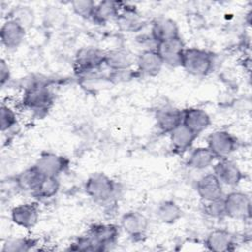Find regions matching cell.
<instances>
[{
    "label": "cell",
    "mask_w": 252,
    "mask_h": 252,
    "mask_svg": "<svg viewBox=\"0 0 252 252\" xmlns=\"http://www.w3.org/2000/svg\"><path fill=\"white\" fill-rule=\"evenodd\" d=\"M122 6L123 2L119 1H100L96 3L92 20L98 25H105L112 20L115 21Z\"/></svg>",
    "instance_id": "cell-23"
},
{
    "label": "cell",
    "mask_w": 252,
    "mask_h": 252,
    "mask_svg": "<svg viewBox=\"0 0 252 252\" xmlns=\"http://www.w3.org/2000/svg\"><path fill=\"white\" fill-rule=\"evenodd\" d=\"M226 217L236 220H246L251 216L250 196L242 191L234 190L223 196Z\"/></svg>",
    "instance_id": "cell-6"
},
{
    "label": "cell",
    "mask_w": 252,
    "mask_h": 252,
    "mask_svg": "<svg viewBox=\"0 0 252 252\" xmlns=\"http://www.w3.org/2000/svg\"><path fill=\"white\" fill-rule=\"evenodd\" d=\"M136 62L132 52L125 47H115L106 51L104 66L110 71L129 70Z\"/></svg>",
    "instance_id": "cell-18"
},
{
    "label": "cell",
    "mask_w": 252,
    "mask_h": 252,
    "mask_svg": "<svg viewBox=\"0 0 252 252\" xmlns=\"http://www.w3.org/2000/svg\"><path fill=\"white\" fill-rule=\"evenodd\" d=\"M84 189L94 203L103 205L113 201L118 194V183L102 172H96L88 177Z\"/></svg>",
    "instance_id": "cell-1"
},
{
    "label": "cell",
    "mask_w": 252,
    "mask_h": 252,
    "mask_svg": "<svg viewBox=\"0 0 252 252\" xmlns=\"http://www.w3.org/2000/svg\"><path fill=\"white\" fill-rule=\"evenodd\" d=\"M17 114L14 111L13 108H11L9 105H6L5 103L1 104V109H0V126H1V131L2 133L6 131H10L13 129L17 123Z\"/></svg>",
    "instance_id": "cell-32"
},
{
    "label": "cell",
    "mask_w": 252,
    "mask_h": 252,
    "mask_svg": "<svg viewBox=\"0 0 252 252\" xmlns=\"http://www.w3.org/2000/svg\"><path fill=\"white\" fill-rule=\"evenodd\" d=\"M22 102L27 108L34 112H43L52 105L53 94L45 83L35 81L26 87Z\"/></svg>",
    "instance_id": "cell-4"
},
{
    "label": "cell",
    "mask_w": 252,
    "mask_h": 252,
    "mask_svg": "<svg viewBox=\"0 0 252 252\" xmlns=\"http://www.w3.org/2000/svg\"><path fill=\"white\" fill-rule=\"evenodd\" d=\"M155 120L161 133L169 134L182 123V110L173 106H162L156 111Z\"/></svg>",
    "instance_id": "cell-19"
},
{
    "label": "cell",
    "mask_w": 252,
    "mask_h": 252,
    "mask_svg": "<svg viewBox=\"0 0 252 252\" xmlns=\"http://www.w3.org/2000/svg\"><path fill=\"white\" fill-rule=\"evenodd\" d=\"M198 136L181 123L169 133L171 148L176 154H183L193 146Z\"/></svg>",
    "instance_id": "cell-22"
},
{
    "label": "cell",
    "mask_w": 252,
    "mask_h": 252,
    "mask_svg": "<svg viewBox=\"0 0 252 252\" xmlns=\"http://www.w3.org/2000/svg\"><path fill=\"white\" fill-rule=\"evenodd\" d=\"M217 158L208 147L195 148L187 159V165L196 170H204L215 163Z\"/></svg>",
    "instance_id": "cell-25"
},
{
    "label": "cell",
    "mask_w": 252,
    "mask_h": 252,
    "mask_svg": "<svg viewBox=\"0 0 252 252\" xmlns=\"http://www.w3.org/2000/svg\"><path fill=\"white\" fill-rule=\"evenodd\" d=\"M11 78V71L9 68L8 63L5 61V59L0 60V84L3 87L6 83L9 82Z\"/></svg>",
    "instance_id": "cell-34"
},
{
    "label": "cell",
    "mask_w": 252,
    "mask_h": 252,
    "mask_svg": "<svg viewBox=\"0 0 252 252\" xmlns=\"http://www.w3.org/2000/svg\"><path fill=\"white\" fill-rule=\"evenodd\" d=\"M96 3L92 0H75L71 2L73 12L86 20H92Z\"/></svg>",
    "instance_id": "cell-30"
},
{
    "label": "cell",
    "mask_w": 252,
    "mask_h": 252,
    "mask_svg": "<svg viewBox=\"0 0 252 252\" xmlns=\"http://www.w3.org/2000/svg\"><path fill=\"white\" fill-rule=\"evenodd\" d=\"M211 123V116L203 108L188 107L182 110V124L197 135L206 131Z\"/></svg>",
    "instance_id": "cell-14"
},
{
    "label": "cell",
    "mask_w": 252,
    "mask_h": 252,
    "mask_svg": "<svg viewBox=\"0 0 252 252\" xmlns=\"http://www.w3.org/2000/svg\"><path fill=\"white\" fill-rule=\"evenodd\" d=\"M137 72L139 75L155 77L160 73L164 66L161 58L155 48L145 49L136 57Z\"/></svg>",
    "instance_id": "cell-13"
},
{
    "label": "cell",
    "mask_w": 252,
    "mask_h": 252,
    "mask_svg": "<svg viewBox=\"0 0 252 252\" xmlns=\"http://www.w3.org/2000/svg\"><path fill=\"white\" fill-rule=\"evenodd\" d=\"M204 213L216 220H221L224 217H226L225 214V207H224V201H223V196L219 199H215L212 201H207L204 202Z\"/></svg>",
    "instance_id": "cell-31"
},
{
    "label": "cell",
    "mask_w": 252,
    "mask_h": 252,
    "mask_svg": "<svg viewBox=\"0 0 252 252\" xmlns=\"http://www.w3.org/2000/svg\"><path fill=\"white\" fill-rule=\"evenodd\" d=\"M234 235L223 228H217L208 233L205 239L207 249L216 252H228L235 248Z\"/></svg>",
    "instance_id": "cell-17"
},
{
    "label": "cell",
    "mask_w": 252,
    "mask_h": 252,
    "mask_svg": "<svg viewBox=\"0 0 252 252\" xmlns=\"http://www.w3.org/2000/svg\"><path fill=\"white\" fill-rule=\"evenodd\" d=\"M120 227L130 237L142 238L149 228V220L139 211H129L121 217Z\"/></svg>",
    "instance_id": "cell-10"
},
{
    "label": "cell",
    "mask_w": 252,
    "mask_h": 252,
    "mask_svg": "<svg viewBox=\"0 0 252 252\" xmlns=\"http://www.w3.org/2000/svg\"><path fill=\"white\" fill-rule=\"evenodd\" d=\"M180 66L191 76L205 77L214 68V59L211 52L199 47L184 49Z\"/></svg>",
    "instance_id": "cell-2"
},
{
    "label": "cell",
    "mask_w": 252,
    "mask_h": 252,
    "mask_svg": "<svg viewBox=\"0 0 252 252\" xmlns=\"http://www.w3.org/2000/svg\"><path fill=\"white\" fill-rule=\"evenodd\" d=\"M237 139L226 130H217L212 132L207 138V147L220 158H226L237 149Z\"/></svg>",
    "instance_id": "cell-5"
},
{
    "label": "cell",
    "mask_w": 252,
    "mask_h": 252,
    "mask_svg": "<svg viewBox=\"0 0 252 252\" xmlns=\"http://www.w3.org/2000/svg\"><path fill=\"white\" fill-rule=\"evenodd\" d=\"M27 29L13 19H7L0 29V39L3 46L8 49L19 47L25 40Z\"/></svg>",
    "instance_id": "cell-12"
},
{
    "label": "cell",
    "mask_w": 252,
    "mask_h": 252,
    "mask_svg": "<svg viewBox=\"0 0 252 252\" xmlns=\"http://www.w3.org/2000/svg\"><path fill=\"white\" fill-rule=\"evenodd\" d=\"M9 19H13L17 21L23 27L28 29L32 25L34 21V14H33V11L29 6L20 5L13 8Z\"/></svg>",
    "instance_id": "cell-29"
},
{
    "label": "cell",
    "mask_w": 252,
    "mask_h": 252,
    "mask_svg": "<svg viewBox=\"0 0 252 252\" xmlns=\"http://www.w3.org/2000/svg\"><path fill=\"white\" fill-rule=\"evenodd\" d=\"M185 48V43L180 35L158 42L155 45V49L161 58L163 64L170 67L180 66Z\"/></svg>",
    "instance_id": "cell-8"
},
{
    "label": "cell",
    "mask_w": 252,
    "mask_h": 252,
    "mask_svg": "<svg viewBox=\"0 0 252 252\" xmlns=\"http://www.w3.org/2000/svg\"><path fill=\"white\" fill-rule=\"evenodd\" d=\"M70 249L76 251H102L99 245L96 244L88 233L77 238L76 241L70 245Z\"/></svg>",
    "instance_id": "cell-33"
},
{
    "label": "cell",
    "mask_w": 252,
    "mask_h": 252,
    "mask_svg": "<svg viewBox=\"0 0 252 252\" xmlns=\"http://www.w3.org/2000/svg\"><path fill=\"white\" fill-rule=\"evenodd\" d=\"M183 215L181 207L173 200L161 201L156 210L158 220L164 224H172L177 222Z\"/></svg>",
    "instance_id": "cell-24"
},
{
    "label": "cell",
    "mask_w": 252,
    "mask_h": 252,
    "mask_svg": "<svg viewBox=\"0 0 252 252\" xmlns=\"http://www.w3.org/2000/svg\"><path fill=\"white\" fill-rule=\"evenodd\" d=\"M120 30L128 32H139L145 26L144 18L133 6H128L123 3V6L115 19Z\"/></svg>",
    "instance_id": "cell-21"
},
{
    "label": "cell",
    "mask_w": 252,
    "mask_h": 252,
    "mask_svg": "<svg viewBox=\"0 0 252 252\" xmlns=\"http://www.w3.org/2000/svg\"><path fill=\"white\" fill-rule=\"evenodd\" d=\"M196 191L204 202L219 199L223 196L222 184L213 172L207 173L197 180Z\"/></svg>",
    "instance_id": "cell-15"
},
{
    "label": "cell",
    "mask_w": 252,
    "mask_h": 252,
    "mask_svg": "<svg viewBox=\"0 0 252 252\" xmlns=\"http://www.w3.org/2000/svg\"><path fill=\"white\" fill-rule=\"evenodd\" d=\"M41 178L42 175L35 169L33 165H32L15 176L14 181L20 190L32 193Z\"/></svg>",
    "instance_id": "cell-27"
},
{
    "label": "cell",
    "mask_w": 252,
    "mask_h": 252,
    "mask_svg": "<svg viewBox=\"0 0 252 252\" xmlns=\"http://www.w3.org/2000/svg\"><path fill=\"white\" fill-rule=\"evenodd\" d=\"M69 163V159L64 156L51 152H43L33 163V166L42 176L58 177L67 170Z\"/></svg>",
    "instance_id": "cell-7"
},
{
    "label": "cell",
    "mask_w": 252,
    "mask_h": 252,
    "mask_svg": "<svg viewBox=\"0 0 252 252\" xmlns=\"http://www.w3.org/2000/svg\"><path fill=\"white\" fill-rule=\"evenodd\" d=\"M36 240L33 238H12L8 239L2 246V252H26L33 249L36 245Z\"/></svg>",
    "instance_id": "cell-28"
},
{
    "label": "cell",
    "mask_w": 252,
    "mask_h": 252,
    "mask_svg": "<svg viewBox=\"0 0 252 252\" xmlns=\"http://www.w3.org/2000/svg\"><path fill=\"white\" fill-rule=\"evenodd\" d=\"M106 51L94 46L82 47L75 55L74 70L79 77L91 76L104 65Z\"/></svg>",
    "instance_id": "cell-3"
},
{
    "label": "cell",
    "mask_w": 252,
    "mask_h": 252,
    "mask_svg": "<svg viewBox=\"0 0 252 252\" xmlns=\"http://www.w3.org/2000/svg\"><path fill=\"white\" fill-rule=\"evenodd\" d=\"M87 233L103 251L116 243L119 235V229L112 223H95L90 227Z\"/></svg>",
    "instance_id": "cell-16"
},
{
    "label": "cell",
    "mask_w": 252,
    "mask_h": 252,
    "mask_svg": "<svg viewBox=\"0 0 252 252\" xmlns=\"http://www.w3.org/2000/svg\"><path fill=\"white\" fill-rule=\"evenodd\" d=\"M213 165V173L222 185L236 187L244 178V174L239 166L231 159H228V158H220Z\"/></svg>",
    "instance_id": "cell-9"
},
{
    "label": "cell",
    "mask_w": 252,
    "mask_h": 252,
    "mask_svg": "<svg viewBox=\"0 0 252 252\" xmlns=\"http://www.w3.org/2000/svg\"><path fill=\"white\" fill-rule=\"evenodd\" d=\"M177 36H179V28L173 19L158 17L153 21L151 37L156 43Z\"/></svg>",
    "instance_id": "cell-20"
},
{
    "label": "cell",
    "mask_w": 252,
    "mask_h": 252,
    "mask_svg": "<svg viewBox=\"0 0 252 252\" xmlns=\"http://www.w3.org/2000/svg\"><path fill=\"white\" fill-rule=\"evenodd\" d=\"M60 189L58 177L42 176L32 195L38 200H48L57 195Z\"/></svg>",
    "instance_id": "cell-26"
},
{
    "label": "cell",
    "mask_w": 252,
    "mask_h": 252,
    "mask_svg": "<svg viewBox=\"0 0 252 252\" xmlns=\"http://www.w3.org/2000/svg\"><path fill=\"white\" fill-rule=\"evenodd\" d=\"M12 221L23 228L31 229L39 220V207L36 203H24L11 210Z\"/></svg>",
    "instance_id": "cell-11"
}]
</instances>
